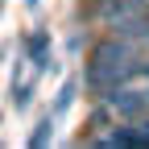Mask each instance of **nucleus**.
<instances>
[{
    "instance_id": "1",
    "label": "nucleus",
    "mask_w": 149,
    "mask_h": 149,
    "mask_svg": "<svg viewBox=\"0 0 149 149\" xmlns=\"http://www.w3.org/2000/svg\"><path fill=\"white\" fill-rule=\"evenodd\" d=\"M137 58V37H124V33H112V37H100L87 54V66H124Z\"/></svg>"
},
{
    "instance_id": "2",
    "label": "nucleus",
    "mask_w": 149,
    "mask_h": 149,
    "mask_svg": "<svg viewBox=\"0 0 149 149\" xmlns=\"http://www.w3.org/2000/svg\"><path fill=\"white\" fill-rule=\"evenodd\" d=\"M104 104L116 112V120H141L149 116V91H133V87H116V91H108Z\"/></svg>"
},
{
    "instance_id": "3",
    "label": "nucleus",
    "mask_w": 149,
    "mask_h": 149,
    "mask_svg": "<svg viewBox=\"0 0 149 149\" xmlns=\"http://www.w3.org/2000/svg\"><path fill=\"white\" fill-rule=\"evenodd\" d=\"M25 58L33 62V70H42V66H50V33H46V29H37V33H29V42H25Z\"/></svg>"
},
{
    "instance_id": "4",
    "label": "nucleus",
    "mask_w": 149,
    "mask_h": 149,
    "mask_svg": "<svg viewBox=\"0 0 149 149\" xmlns=\"http://www.w3.org/2000/svg\"><path fill=\"white\" fill-rule=\"evenodd\" d=\"M29 100H33V74H25V79L17 74L13 79V108H25Z\"/></svg>"
},
{
    "instance_id": "5",
    "label": "nucleus",
    "mask_w": 149,
    "mask_h": 149,
    "mask_svg": "<svg viewBox=\"0 0 149 149\" xmlns=\"http://www.w3.org/2000/svg\"><path fill=\"white\" fill-rule=\"evenodd\" d=\"M50 128H54V112H50L42 124H37V133L29 137V145H46V141H50Z\"/></svg>"
},
{
    "instance_id": "6",
    "label": "nucleus",
    "mask_w": 149,
    "mask_h": 149,
    "mask_svg": "<svg viewBox=\"0 0 149 149\" xmlns=\"http://www.w3.org/2000/svg\"><path fill=\"white\" fill-rule=\"evenodd\" d=\"M70 100H74V83H66V87H62V95H58V104H54V116H62V112L70 108Z\"/></svg>"
},
{
    "instance_id": "7",
    "label": "nucleus",
    "mask_w": 149,
    "mask_h": 149,
    "mask_svg": "<svg viewBox=\"0 0 149 149\" xmlns=\"http://www.w3.org/2000/svg\"><path fill=\"white\" fill-rule=\"evenodd\" d=\"M128 124H133V128H137V133H141V137L149 141V116H141V120H128Z\"/></svg>"
},
{
    "instance_id": "8",
    "label": "nucleus",
    "mask_w": 149,
    "mask_h": 149,
    "mask_svg": "<svg viewBox=\"0 0 149 149\" xmlns=\"http://www.w3.org/2000/svg\"><path fill=\"white\" fill-rule=\"evenodd\" d=\"M141 21H145V25H149V13H141Z\"/></svg>"
},
{
    "instance_id": "9",
    "label": "nucleus",
    "mask_w": 149,
    "mask_h": 149,
    "mask_svg": "<svg viewBox=\"0 0 149 149\" xmlns=\"http://www.w3.org/2000/svg\"><path fill=\"white\" fill-rule=\"evenodd\" d=\"M29 4H37V0H29Z\"/></svg>"
}]
</instances>
